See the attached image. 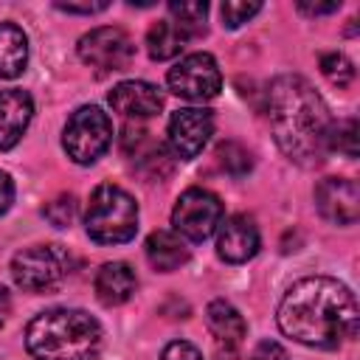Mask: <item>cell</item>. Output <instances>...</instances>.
I'll return each mask as SVG.
<instances>
[{
  "instance_id": "12",
  "label": "cell",
  "mask_w": 360,
  "mask_h": 360,
  "mask_svg": "<svg viewBox=\"0 0 360 360\" xmlns=\"http://www.w3.org/2000/svg\"><path fill=\"white\" fill-rule=\"evenodd\" d=\"M262 236L248 214H233L217 228V253L231 264H242L259 253Z\"/></svg>"
},
{
  "instance_id": "16",
  "label": "cell",
  "mask_w": 360,
  "mask_h": 360,
  "mask_svg": "<svg viewBox=\"0 0 360 360\" xmlns=\"http://www.w3.org/2000/svg\"><path fill=\"white\" fill-rule=\"evenodd\" d=\"M188 248L186 239L177 236L174 231H152L146 239V259L155 270L160 273H172L177 267H183L188 262Z\"/></svg>"
},
{
  "instance_id": "14",
  "label": "cell",
  "mask_w": 360,
  "mask_h": 360,
  "mask_svg": "<svg viewBox=\"0 0 360 360\" xmlns=\"http://www.w3.org/2000/svg\"><path fill=\"white\" fill-rule=\"evenodd\" d=\"M34 118V98L20 90H0V149H11Z\"/></svg>"
},
{
  "instance_id": "19",
  "label": "cell",
  "mask_w": 360,
  "mask_h": 360,
  "mask_svg": "<svg viewBox=\"0 0 360 360\" xmlns=\"http://www.w3.org/2000/svg\"><path fill=\"white\" fill-rule=\"evenodd\" d=\"M188 39H191V37H188L180 25H174L172 20H160V22H155V25L146 31V51H149V56L158 59V62L174 59V56H180V51L186 48Z\"/></svg>"
},
{
  "instance_id": "5",
  "label": "cell",
  "mask_w": 360,
  "mask_h": 360,
  "mask_svg": "<svg viewBox=\"0 0 360 360\" xmlns=\"http://www.w3.org/2000/svg\"><path fill=\"white\" fill-rule=\"evenodd\" d=\"M110 143H112V121L101 107L84 104L68 118L62 132V146L73 163L79 166L96 163Z\"/></svg>"
},
{
  "instance_id": "7",
  "label": "cell",
  "mask_w": 360,
  "mask_h": 360,
  "mask_svg": "<svg viewBox=\"0 0 360 360\" xmlns=\"http://www.w3.org/2000/svg\"><path fill=\"white\" fill-rule=\"evenodd\" d=\"M222 202L217 194L205 188H188L177 197L174 211H172V225L174 233L188 239V242H205L222 222Z\"/></svg>"
},
{
  "instance_id": "17",
  "label": "cell",
  "mask_w": 360,
  "mask_h": 360,
  "mask_svg": "<svg viewBox=\"0 0 360 360\" xmlns=\"http://www.w3.org/2000/svg\"><path fill=\"white\" fill-rule=\"evenodd\" d=\"M205 323H208L211 335H214L219 343H225L228 349L239 346V343L245 340V335H248V323H245L242 312H239L233 304L222 301V298L208 304V309H205Z\"/></svg>"
},
{
  "instance_id": "9",
  "label": "cell",
  "mask_w": 360,
  "mask_h": 360,
  "mask_svg": "<svg viewBox=\"0 0 360 360\" xmlns=\"http://www.w3.org/2000/svg\"><path fill=\"white\" fill-rule=\"evenodd\" d=\"M76 51L84 65L98 68V70H124L135 56V45L129 34L115 25H101V28L87 31L79 39Z\"/></svg>"
},
{
  "instance_id": "18",
  "label": "cell",
  "mask_w": 360,
  "mask_h": 360,
  "mask_svg": "<svg viewBox=\"0 0 360 360\" xmlns=\"http://www.w3.org/2000/svg\"><path fill=\"white\" fill-rule=\"evenodd\" d=\"M28 37L14 22H0V79H14L25 70Z\"/></svg>"
},
{
  "instance_id": "13",
  "label": "cell",
  "mask_w": 360,
  "mask_h": 360,
  "mask_svg": "<svg viewBox=\"0 0 360 360\" xmlns=\"http://www.w3.org/2000/svg\"><path fill=\"white\" fill-rule=\"evenodd\" d=\"M107 98H110V107L121 112L124 118H152L163 107V93L155 84L141 82V79L118 82Z\"/></svg>"
},
{
  "instance_id": "26",
  "label": "cell",
  "mask_w": 360,
  "mask_h": 360,
  "mask_svg": "<svg viewBox=\"0 0 360 360\" xmlns=\"http://www.w3.org/2000/svg\"><path fill=\"white\" fill-rule=\"evenodd\" d=\"M160 360H202V354H200V349H197L194 343H188V340H174V343H169V346L163 349Z\"/></svg>"
},
{
  "instance_id": "23",
  "label": "cell",
  "mask_w": 360,
  "mask_h": 360,
  "mask_svg": "<svg viewBox=\"0 0 360 360\" xmlns=\"http://www.w3.org/2000/svg\"><path fill=\"white\" fill-rule=\"evenodd\" d=\"M42 217L56 228H68L73 222V217H76V197L73 194H59L56 200H51L42 208Z\"/></svg>"
},
{
  "instance_id": "30",
  "label": "cell",
  "mask_w": 360,
  "mask_h": 360,
  "mask_svg": "<svg viewBox=\"0 0 360 360\" xmlns=\"http://www.w3.org/2000/svg\"><path fill=\"white\" fill-rule=\"evenodd\" d=\"M340 3H298V11L304 14H332L338 11Z\"/></svg>"
},
{
  "instance_id": "25",
  "label": "cell",
  "mask_w": 360,
  "mask_h": 360,
  "mask_svg": "<svg viewBox=\"0 0 360 360\" xmlns=\"http://www.w3.org/2000/svg\"><path fill=\"white\" fill-rule=\"evenodd\" d=\"M217 158H219L222 169H228L231 174H245V172L250 169V155H248L239 143H233V141L222 143V146L217 149Z\"/></svg>"
},
{
  "instance_id": "3",
  "label": "cell",
  "mask_w": 360,
  "mask_h": 360,
  "mask_svg": "<svg viewBox=\"0 0 360 360\" xmlns=\"http://www.w3.org/2000/svg\"><path fill=\"white\" fill-rule=\"evenodd\" d=\"M25 349L34 360H96L101 352V326L84 309L56 307L28 323Z\"/></svg>"
},
{
  "instance_id": "29",
  "label": "cell",
  "mask_w": 360,
  "mask_h": 360,
  "mask_svg": "<svg viewBox=\"0 0 360 360\" xmlns=\"http://www.w3.org/2000/svg\"><path fill=\"white\" fill-rule=\"evenodd\" d=\"M56 8L68 14H98L107 8V3H56Z\"/></svg>"
},
{
  "instance_id": "27",
  "label": "cell",
  "mask_w": 360,
  "mask_h": 360,
  "mask_svg": "<svg viewBox=\"0 0 360 360\" xmlns=\"http://www.w3.org/2000/svg\"><path fill=\"white\" fill-rule=\"evenodd\" d=\"M250 360H290V354H287V349H284L281 343H276V340H262V343L253 349Z\"/></svg>"
},
{
  "instance_id": "6",
  "label": "cell",
  "mask_w": 360,
  "mask_h": 360,
  "mask_svg": "<svg viewBox=\"0 0 360 360\" xmlns=\"http://www.w3.org/2000/svg\"><path fill=\"white\" fill-rule=\"evenodd\" d=\"M68 256L59 245H31L11 259V276L17 287L28 292H42L56 287L68 273Z\"/></svg>"
},
{
  "instance_id": "31",
  "label": "cell",
  "mask_w": 360,
  "mask_h": 360,
  "mask_svg": "<svg viewBox=\"0 0 360 360\" xmlns=\"http://www.w3.org/2000/svg\"><path fill=\"white\" fill-rule=\"evenodd\" d=\"M8 312H11V295H8V290H6V287H0V326L6 323Z\"/></svg>"
},
{
  "instance_id": "11",
  "label": "cell",
  "mask_w": 360,
  "mask_h": 360,
  "mask_svg": "<svg viewBox=\"0 0 360 360\" xmlns=\"http://www.w3.org/2000/svg\"><path fill=\"white\" fill-rule=\"evenodd\" d=\"M315 205L332 225H352L360 217V188L349 177H326L315 186Z\"/></svg>"
},
{
  "instance_id": "4",
  "label": "cell",
  "mask_w": 360,
  "mask_h": 360,
  "mask_svg": "<svg viewBox=\"0 0 360 360\" xmlns=\"http://www.w3.org/2000/svg\"><path fill=\"white\" fill-rule=\"evenodd\" d=\"M87 236L98 245H124L138 231V202L118 186L101 183L93 188L84 211Z\"/></svg>"
},
{
  "instance_id": "1",
  "label": "cell",
  "mask_w": 360,
  "mask_h": 360,
  "mask_svg": "<svg viewBox=\"0 0 360 360\" xmlns=\"http://www.w3.org/2000/svg\"><path fill=\"white\" fill-rule=\"evenodd\" d=\"M278 326L287 338L312 349H338L357 335L354 292L329 276L295 281L278 304Z\"/></svg>"
},
{
  "instance_id": "15",
  "label": "cell",
  "mask_w": 360,
  "mask_h": 360,
  "mask_svg": "<svg viewBox=\"0 0 360 360\" xmlns=\"http://www.w3.org/2000/svg\"><path fill=\"white\" fill-rule=\"evenodd\" d=\"M93 287H96V298L104 307H118V304L132 298V292L138 287V278H135V270L127 262H107V264L98 267Z\"/></svg>"
},
{
  "instance_id": "8",
  "label": "cell",
  "mask_w": 360,
  "mask_h": 360,
  "mask_svg": "<svg viewBox=\"0 0 360 360\" xmlns=\"http://www.w3.org/2000/svg\"><path fill=\"white\" fill-rule=\"evenodd\" d=\"M169 82V90L180 98H188V101H208L219 93L222 87V73H219V65L211 53H188L183 56L166 76Z\"/></svg>"
},
{
  "instance_id": "10",
  "label": "cell",
  "mask_w": 360,
  "mask_h": 360,
  "mask_svg": "<svg viewBox=\"0 0 360 360\" xmlns=\"http://www.w3.org/2000/svg\"><path fill=\"white\" fill-rule=\"evenodd\" d=\"M211 135H214V115H211V110H202V107H183V110L172 112V118L166 124L169 146L183 160L197 158L205 149Z\"/></svg>"
},
{
  "instance_id": "2",
  "label": "cell",
  "mask_w": 360,
  "mask_h": 360,
  "mask_svg": "<svg viewBox=\"0 0 360 360\" xmlns=\"http://www.w3.org/2000/svg\"><path fill=\"white\" fill-rule=\"evenodd\" d=\"M267 118L278 149L290 160L318 166L326 158L335 121L326 101L304 76H278L270 82Z\"/></svg>"
},
{
  "instance_id": "28",
  "label": "cell",
  "mask_w": 360,
  "mask_h": 360,
  "mask_svg": "<svg viewBox=\"0 0 360 360\" xmlns=\"http://www.w3.org/2000/svg\"><path fill=\"white\" fill-rule=\"evenodd\" d=\"M14 202V180L0 169V214H6Z\"/></svg>"
},
{
  "instance_id": "22",
  "label": "cell",
  "mask_w": 360,
  "mask_h": 360,
  "mask_svg": "<svg viewBox=\"0 0 360 360\" xmlns=\"http://www.w3.org/2000/svg\"><path fill=\"white\" fill-rule=\"evenodd\" d=\"M321 73L332 82V84H338V87H346L352 79H354V68H352V62L343 56V53H323L321 56Z\"/></svg>"
},
{
  "instance_id": "24",
  "label": "cell",
  "mask_w": 360,
  "mask_h": 360,
  "mask_svg": "<svg viewBox=\"0 0 360 360\" xmlns=\"http://www.w3.org/2000/svg\"><path fill=\"white\" fill-rule=\"evenodd\" d=\"M222 22L228 28H239L242 22H248L250 17H256L262 11V3H245V0H228L222 3Z\"/></svg>"
},
{
  "instance_id": "21",
  "label": "cell",
  "mask_w": 360,
  "mask_h": 360,
  "mask_svg": "<svg viewBox=\"0 0 360 360\" xmlns=\"http://www.w3.org/2000/svg\"><path fill=\"white\" fill-rule=\"evenodd\" d=\"M329 149H338L346 158H357V121L354 118H346V121L332 124Z\"/></svg>"
},
{
  "instance_id": "20",
  "label": "cell",
  "mask_w": 360,
  "mask_h": 360,
  "mask_svg": "<svg viewBox=\"0 0 360 360\" xmlns=\"http://www.w3.org/2000/svg\"><path fill=\"white\" fill-rule=\"evenodd\" d=\"M169 14L174 17L172 22L180 25L188 37H197L205 31V17H208V3L205 0H172L169 3Z\"/></svg>"
}]
</instances>
